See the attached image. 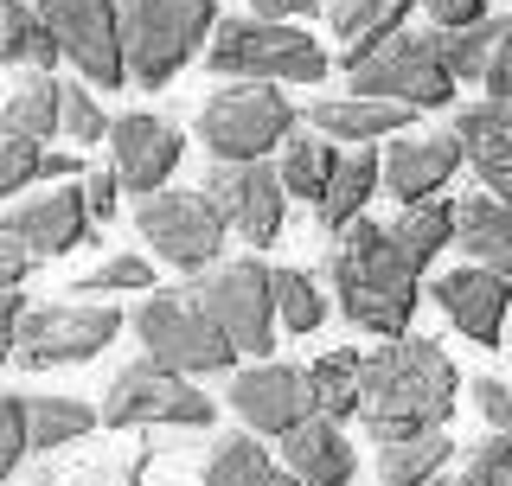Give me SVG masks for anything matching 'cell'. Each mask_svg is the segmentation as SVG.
Masks as SVG:
<instances>
[{"mask_svg": "<svg viewBox=\"0 0 512 486\" xmlns=\"http://www.w3.org/2000/svg\"><path fill=\"white\" fill-rule=\"evenodd\" d=\"M455 403H461V371H455V359H448L436 339L404 333V339H384V346H372L359 423L372 429L378 448L448 429Z\"/></svg>", "mask_w": 512, "mask_h": 486, "instance_id": "obj_1", "label": "cell"}, {"mask_svg": "<svg viewBox=\"0 0 512 486\" xmlns=\"http://www.w3.org/2000/svg\"><path fill=\"white\" fill-rule=\"evenodd\" d=\"M333 295H340V314L352 327L378 333V339H404L410 333V314L423 301V263L397 243L391 224H346L340 243H333Z\"/></svg>", "mask_w": 512, "mask_h": 486, "instance_id": "obj_2", "label": "cell"}, {"mask_svg": "<svg viewBox=\"0 0 512 486\" xmlns=\"http://www.w3.org/2000/svg\"><path fill=\"white\" fill-rule=\"evenodd\" d=\"M218 0H122L128 32V77L141 90H160L218 39Z\"/></svg>", "mask_w": 512, "mask_h": 486, "instance_id": "obj_3", "label": "cell"}, {"mask_svg": "<svg viewBox=\"0 0 512 486\" xmlns=\"http://www.w3.org/2000/svg\"><path fill=\"white\" fill-rule=\"evenodd\" d=\"M352 90L384 96V103H410V109H455L461 77L442 58V32H391L372 52L340 58Z\"/></svg>", "mask_w": 512, "mask_h": 486, "instance_id": "obj_4", "label": "cell"}, {"mask_svg": "<svg viewBox=\"0 0 512 486\" xmlns=\"http://www.w3.org/2000/svg\"><path fill=\"white\" fill-rule=\"evenodd\" d=\"M205 64L237 84H320L327 77V52L295 20H256V13L224 20Z\"/></svg>", "mask_w": 512, "mask_h": 486, "instance_id": "obj_5", "label": "cell"}, {"mask_svg": "<svg viewBox=\"0 0 512 486\" xmlns=\"http://www.w3.org/2000/svg\"><path fill=\"white\" fill-rule=\"evenodd\" d=\"M135 333H141V346H148V359L186 371V378H199V371H231L237 365L231 333L205 314L192 288H154V295L135 307Z\"/></svg>", "mask_w": 512, "mask_h": 486, "instance_id": "obj_6", "label": "cell"}, {"mask_svg": "<svg viewBox=\"0 0 512 486\" xmlns=\"http://www.w3.org/2000/svg\"><path fill=\"white\" fill-rule=\"evenodd\" d=\"M218 403L186 378V371L135 359L116 371V384L103 391V429H212Z\"/></svg>", "mask_w": 512, "mask_h": 486, "instance_id": "obj_7", "label": "cell"}, {"mask_svg": "<svg viewBox=\"0 0 512 486\" xmlns=\"http://www.w3.org/2000/svg\"><path fill=\"white\" fill-rule=\"evenodd\" d=\"M199 141L212 160H263L295 141V103L269 84H231L199 109Z\"/></svg>", "mask_w": 512, "mask_h": 486, "instance_id": "obj_8", "label": "cell"}, {"mask_svg": "<svg viewBox=\"0 0 512 486\" xmlns=\"http://www.w3.org/2000/svg\"><path fill=\"white\" fill-rule=\"evenodd\" d=\"M116 333L122 314L109 301H58V307H32L7 333V346L20 371H52V365H90Z\"/></svg>", "mask_w": 512, "mask_h": 486, "instance_id": "obj_9", "label": "cell"}, {"mask_svg": "<svg viewBox=\"0 0 512 486\" xmlns=\"http://www.w3.org/2000/svg\"><path fill=\"white\" fill-rule=\"evenodd\" d=\"M199 307L218 320L224 333H231L237 352H250V359H269L276 352V269H263L256 256H244V263H218L199 275Z\"/></svg>", "mask_w": 512, "mask_h": 486, "instance_id": "obj_10", "label": "cell"}, {"mask_svg": "<svg viewBox=\"0 0 512 486\" xmlns=\"http://www.w3.org/2000/svg\"><path fill=\"white\" fill-rule=\"evenodd\" d=\"M135 224H141V237L154 243L160 263H173L186 275L218 269V250H224V237H231V224L205 199V186L199 192H148V199L135 205Z\"/></svg>", "mask_w": 512, "mask_h": 486, "instance_id": "obj_11", "label": "cell"}, {"mask_svg": "<svg viewBox=\"0 0 512 486\" xmlns=\"http://www.w3.org/2000/svg\"><path fill=\"white\" fill-rule=\"evenodd\" d=\"M45 26L58 32L64 58L90 77L96 90H122L128 84V32L116 0H39Z\"/></svg>", "mask_w": 512, "mask_h": 486, "instance_id": "obj_12", "label": "cell"}, {"mask_svg": "<svg viewBox=\"0 0 512 486\" xmlns=\"http://www.w3.org/2000/svg\"><path fill=\"white\" fill-rule=\"evenodd\" d=\"M205 199L224 212L244 243H276L282 237V212H288V180L282 167H269V160H212V173H205Z\"/></svg>", "mask_w": 512, "mask_h": 486, "instance_id": "obj_13", "label": "cell"}, {"mask_svg": "<svg viewBox=\"0 0 512 486\" xmlns=\"http://www.w3.org/2000/svg\"><path fill=\"white\" fill-rule=\"evenodd\" d=\"M231 410L244 416V423L256 435H295L308 416H320V403H314V384L301 378L295 365H276V359H256L250 371H237L231 378Z\"/></svg>", "mask_w": 512, "mask_h": 486, "instance_id": "obj_14", "label": "cell"}, {"mask_svg": "<svg viewBox=\"0 0 512 486\" xmlns=\"http://www.w3.org/2000/svg\"><path fill=\"white\" fill-rule=\"evenodd\" d=\"M186 141L180 128L167 116H148V109H135V116H116L109 128V167L122 173V186L135 192V199H148V192H167L173 167H180Z\"/></svg>", "mask_w": 512, "mask_h": 486, "instance_id": "obj_15", "label": "cell"}, {"mask_svg": "<svg viewBox=\"0 0 512 486\" xmlns=\"http://www.w3.org/2000/svg\"><path fill=\"white\" fill-rule=\"evenodd\" d=\"M436 307L448 314V327H461L474 346H500L506 339V314H512V275L487 269V263H461L436 275Z\"/></svg>", "mask_w": 512, "mask_h": 486, "instance_id": "obj_16", "label": "cell"}, {"mask_svg": "<svg viewBox=\"0 0 512 486\" xmlns=\"http://www.w3.org/2000/svg\"><path fill=\"white\" fill-rule=\"evenodd\" d=\"M90 231H96V218H90L84 180L52 186V192H39V199H20L7 212V237H20L32 256H71L77 243H90Z\"/></svg>", "mask_w": 512, "mask_h": 486, "instance_id": "obj_17", "label": "cell"}, {"mask_svg": "<svg viewBox=\"0 0 512 486\" xmlns=\"http://www.w3.org/2000/svg\"><path fill=\"white\" fill-rule=\"evenodd\" d=\"M461 135H404L384 148V192L397 205H423V199H442V186L455 180L461 167Z\"/></svg>", "mask_w": 512, "mask_h": 486, "instance_id": "obj_18", "label": "cell"}, {"mask_svg": "<svg viewBox=\"0 0 512 486\" xmlns=\"http://www.w3.org/2000/svg\"><path fill=\"white\" fill-rule=\"evenodd\" d=\"M455 135H461L468 167L480 173V186H487L493 199L512 205V103H506V96L461 103V109H455Z\"/></svg>", "mask_w": 512, "mask_h": 486, "instance_id": "obj_19", "label": "cell"}, {"mask_svg": "<svg viewBox=\"0 0 512 486\" xmlns=\"http://www.w3.org/2000/svg\"><path fill=\"white\" fill-rule=\"evenodd\" d=\"M416 109L410 103H384V96H327V103H314L308 109V122H314V135H327V141H352V148H372V141H391V135H404Z\"/></svg>", "mask_w": 512, "mask_h": 486, "instance_id": "obj_20", "label": "cell"}, {"mask_svg": "<svg viewBox=\"0 0 512 486\" xmlns=\"http://www.w3.org/2000/svg\"><path fill=\"white\" fill-rule=\"evenodd\" d=\"M282 461L301 474V486H352V467H359L333 416H308L295 435H282Z\"/></svg>", "mask_w": 512, "mask_h": 486, "instance_id": "obj_21", "label": "cell"}, {"mask_svg": "<svg viewBox=\"0 0 512 486\" xmlns=\"http://www.w3.org/2000/svg\"><path fill=\"white\" fill-rule=\"evenodd\" d=\"M455 243L468 250V263H487V269L512 275V205L493 199V192H461Z\"/></svg>", "mask_w": 512, "mask_h": 486, "instance_id": "obj_22", "label": "cell"}, {"mask_svg": "<svg viewBox=\"0 0 512 486\" xmlns=\"http://www.w3.org/2000/svg\"><path fill=\"white\" fill-rule=\"evenodd\" d=\"M378 192H384V154L378 148H340L333 186H327V199H320L314 212H320L327 231H346V224L365 218V205H372Z\"/></svg>", "mask_w": 512, "mask_h": 486, "instance_id": "obj_23", "label": "cell"}, {"mask_svg": "<svg viewBox=\"0 0 512 486\" xmlns=\"http://www.w3.org/2000/svg\"><path fill=\"white\" fill-rule=\"evenodd\" d=\"M365 365H372V352H359V346L320 352V359L308 365V384H314L320 416H333V423L359 416V403H365Z\"/></svg>", "mask_w": 512, "mask_h": 486, "instance_id": "obj_24", "label": "cell"}, {"mask_svg": "<svg viewBox=\"0 0 512 486\" xmlns=\"http://www.w3.org/2000/svg\"><path fill=\"white\" fill-rule=\"evenodd\" d=\"M205 486H301V474L269 448H256L250 435H224L205 461Z\"/></svg>", "mask_w": 512, "mask_h": 486, "instance_id": "obj_25", "label": "cell"}, {"mask_svg": "<svg viewBox=\"0 0 512 486\" xmlns=\"http://www.w3.org/2000/svg\"><path fill=\"white\" fill-rule=\"evenodd\" d=\"M0 58L7 64H32V71H52V64L64 58V45H58V32L45 26V13L39 7H26V0H0Z\"/></svg>", "mask_w": 512, "mask_h": 486, "instance_id": "obj_26", "label": "cell"}, {"mask_svg": "<svg viewBox=\"0 0 512 486\" xmlns=\"http://www.w3.org/2000/svg\"><path fill=\"white\" fill-rule=\"evenodd\" d=\"M327 20L346 39V58H352V52H372V45H384L391 32H404L410 0H333Z\"/></svg>", "mask_w": 512, "mask_h": 486, "instance_id": "obj_27", "label": "cell"}, {"mask_svg": "<svg viewBox=\"0 0 512 486\" xmlns=\"http://www.w3.org/2000/svg\"><path fill=\"white\" fill-rule=\"evenodd\" d=\"M26 423H32V455H52V448H71L103 423L84 397H32L26 391Z\"/></svg>", "mask_w": 512, "mask_h": 486, "instance_id": "obj_28", "label": "cell"}, {"mask_svg": "<svg viewBox=\"0 0 512 486\" xmlns=\"http://www.w3.org/2000/svg\"><path fill=\"white\" fill-rule=\"evenodd\" d=\"M64 90L71 84H58L52 71H32L26 84L7 96V128L13 135H32V141L64 135Z\"/></svg>", "mask_w": 512, "mask_h": 486, "instance_id": "obj_29", "label": "cell"}, {"mask_svg": "<svg viewBox=\"0 0 512 486\" xmlns=\"http://www.w3.org/2000/svg\"><path fill=\"white\" fill-rule=\"evenodd\" d=\"M455 442L436 429V435H410V442H384L378 448V480L384 486H436Z\"/></svg>", "mask_w": 512, "mask_h": 486, "instance_id": "obj_30", "label": "cell"}, {"mask_svg": "<svg viewBox=\"0 0 512 486\" xmlns=\"http://www.w3.org/2000/svg\"><path fill=\"white\" fill-rule=\"evenodd\" d=\"M333 167H340V148H333L327 135H295L282 148V180L295 199H327V186H333Z\"/></svg>", "mask_w": 512, "mask_h": 486, "instance_id": "obj_31", "label": "cell"}, {"mask_svg": "<svg viewBox=\"0 0 512 486\" xmlns=\"http://www.w3.org/2000/svg\"><path fill=\"white\" fill-rule=\"evenodd\" d=\"M397 243H404V250L416 256V263H436V256L448 250V243H455V205L448 199H423V205H404V212H397Z\"/></svg>", "mask_w": 512, "mask_h": 486, "instance_id": "obj_32", "label": "cell"}, {"mask_svg": "<svg viewBox=\"0 0 512 486\" xmlns=\"http://www.w3.org/2000/svg\"><path fill=\"white\" fill-rule=\"evenodd\" d=\"M500 26L506 20H474V26H455V32H442V58H448V71L468 84V77H487V58H493V45H500Z\"/></svg>", "mask_w": 512, "mask_h": 486, "instance_id": "obj_33", "label": "cell"}, {"mask_svg": "<svg viewBox=\"0 0 512 486\" xmlns=\"http://www.w3.org/2000/svg\"><path fill=\"white\" fill-rule=\"evenodd\" d=\"M276 307H282V327L288 333H314L327 320V295L308 269H276Z\"/></svg>", "mask_w": 512, "mask_h": 486, "instance_id": "obj_34", "label": "cell"}, {"mask_svg": "<svg viewBox=\"0 0 512 486\" xmlns=\"http://www.w3.org/2000/svg\"><path fill=\"white\" fill-rule=\"evenodd\" d=\"M122 288H154L148 256H103L90 275L71 282V295H122Z\"/></svg>", "mask_w": 512, "mask_h": 486, "instance_id": "obj_35", "label": "cell"}, {"mask_svg": "<svg viewBox=\"0 0 512 486\" xmlns=\"http://www.w3.org/2000/svg\"><path fill=\"white\" fill-rule=\"evenodd\" d=\"M109 128H116V122H103L96 84H71V90H64V135H71L77 148H96V141H109Z\"/></svg>", "mask_w": 512, "mask_h": 486, "instance_id": "obj_36", "label": "cell"}, {"mask_svg": "<svg viewBox=\"0 0 512 486\" xmlns=\"http://www.w3.org/2000/svg\"><path fill=\"white\" fill-rule=\"evenodd\" d=\"M461 486H512V435H487L461 461Z\"/></svg>", "mask_w": 512, "mask_h": 486, "instance_id": "obj_37", "label": "cell"}, {"mask_svg": "<svg viewBox=\"0 0 512 486\" xmlns=\"http://www.w3.org/2000/svg\"><path fill=\"white\" fill-rule=\"evenodd\" d=\"M32 180H45L39 141H32V135H13V128H7V141H0V192H26Z\"/></svg>", "mask_w": 512, "mask_h": 486, "instance_id": "obj_38", "label": "cell"}, {"mask_svg": "<svg viewBox=\"0 0 512 486\" xmlns=\"http://www.w3.org/2000/svg\"><path fill=\"white\" fill-rule=\"evenodd\" d=\"M148 455H154V448H128L122 461H84L71 480H58V486H141V474H148Z\"/></svg>", "mask_w": 512, "mask_h": 486, "instance_id": "obj_39", "label": "cell"}, {"mask_svg": "<svg viewBox=\"0 0 512 486\" xmlns=\"http://www.w3.org/2000/svg\"><path fill=\"white\" fill-rule=\"evenodd\" d=\"M32 461V423H26V391H7V448H0V474H20Z\"/></svg>", "mask_w": 512, "mask_h": 486, "instance_id": "obj_40", "label": "cell"}, {"mask_svg": "<svg viewBox=\"0 0 512 486\" xmlns=\"http://www.w3.org/2000/svg\"><path fill=\"white\" fill-rule=\"evenodd\" d=\"M468 391H474V403H480V416L493 423V435H512V384H506V378H474Z\"/></svg>", "mask_w": 512, "mask_h": 486, "instance_id": "obj_41", "label": "cell"}, {"mask_svg": "<svg viewBox=\"0 0 512 486\" xmlns=\"http://www.w3.org/2000/svg\"><path fill=\"white\" fill-rule=\"evenodd\" d=\"M416 7L429 13L442 32H455V26H474V20H487V0H416Z\"/></svg>", "mask_w": 512, "mask_h": 486, "instance_id": "obj_42", "label": "cell"}, {"mask_svg": "<svg viewBox=\"0 0 512 486\" xmlns=\"http://www.w3.org/2000/svg\"><path fill=\"white\" fill-rule=\"evenodd\" d=\"M84 192H90V218L96 224H109V218H116V199H122V173L116 167H103V173H90V180H84Z\"/></svg>", "mask_w": 512, "mask_h": 486, "instance_id": "obj_43", "label": "cell"}, {"mask_svg": "<svg viewBox=\"0 0 512 486\" xmlns=\"http://www.w3.org/2000/svg\"><path fill=\"white\" fill-rule=\"evenodd\" d=\"M480 84H487V96H506V103H512V20L500 26V45H493L487 77H480Z\"/></svg>", "mask_w": 512, "mask_h": 486, "instance_id": "obj_44", "label": "cell"}, {"mask_svg": "<svg viewBox=\"0 0 512 486\" xmlns=\"http://www.w3.org/2000/svg\"><path fill=\"white\" fill-rule=\"evenodd\" d=\"M32 263H39V256H32L20 237L0 231V295H7V288H26V269H32Z\"/></svg>", "mask_w": 512, "mask_h": 486, "instance_id": "obj_45", "label": "cell"}, {"mask_svg": "<svg viewBox=\"0 0 512 486\" xmlns=\"http://www.w3.org/2000/svg\"><path fill=\"white\" fill-rule=\"evenodd\" d=\"M256 20H301V13H314V0H244Z\"/></svg>", "mask_w": 512, "mask_h": 486, "instance_id": "obj_46", "label": "cell"}, {"mask_svg": "<svg viewBox=\"0 0 512 486\" xmlns=\"http://www.w3.org/2000/svg\"><path fill=\"white\" fill-rule=\"evenodd\" d=\"M45 180L71 186V180H77V160H71V154H45Z\"/></svg>", "mask_w": 512, "mask_h": 486, "instance_id": "obj_47", "label": "cell"}, {"mask_svg": "<svg viewBox=\"0 0 512 486\" xmlns=\"http://www.w3.org/2000/svg\"><path fill=\"white\" fill-rule=\"evenodd\" d=\"M436 486H461V480H436Z\"/></svg>", "mask_w": 512, "mask_h": 486, "instance_id": "obj_48", "label": "cell"}]
</instances>
